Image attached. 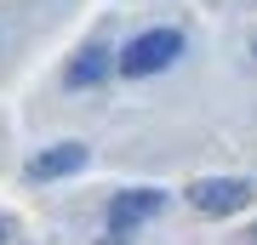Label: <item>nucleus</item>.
<instances>
[{
	"label": "nucleus",
	"mask_w": 257,
	"mask_h": 245,
	"mask_svg": "<svg viewBox=\"0 0 257 245\" xmlns=\"http://www.w3.org/2000/svg\"><path fill=\"white\" fill-rule=\"evenodd\" d=\"M177 57H183V35L177 29H149V35H138L120 52V74H132V80H143V74H160L172 69Z\"/></svg>",
	"instance_id": "f257e3e1"
},
{
	"label": "nucleus",
	"mask_w": 257,
	"mask_h": 245,
	"mask_svg": "<svg viewBox=\"0 0 257 245\" xmlns=\"http://www.w3.org/2000/svg\"><path fill=\"white\" fill-rule=\"evenodd\" d=\"M251 200V182L246 177H200L189 188V205L200 211V217H229V211H240Z\"/></svg>",
	"instance_id": "f03ea898"
},
{
	"label": "nucleus",
	"mask_w": 257,
	"mask_h": 245,
	"mask_svg": "<svg viewBox=\"0 0 257 245\" xmlns=\"http://www.w3.org/2000/svg\"><path fill=\"white\" fill-rule=\"evenodd\" d=\"M166 205V194L160 188H132V194H114V205H109V239H132V228H143L155 211Z\"/></svg>",
	"instance_id": "7ed1b4c3"
},
{
	"label": "nucleus",
	"mask_w": 257,
	"mask_h": 245,
	"mask_svg": "<svg viewBox=\"0 0 257 245\" xmlns=\"http://www.w3.org/2000/svg\"><path fill=\"white\" fill-rule=\"evenodd\" d=\"M92 160L80 143H57V148H46V154H35L29 160V182H57V177H74L80 165Z\"/></svg>",
	"instance_id": "20e7f679"
},
{
	"label": "nucleus",
	"mask_w": 257,
	"mask_h": 245,
	"mask_svg": "<svg viewBox=\"0 0 257 245\" xmlns=\"http://www.w3.org/2000/svg\"><path fill=\"white\" fill-rule=\"evenodd\" d=\"M103 74H109V52H103V46H86V52H74V63L63 69V80L80 91V86H97Z\"/></svg>",
	"instance_id": "39448f33"
},
{
	"label": "nucleus",
	"mask_w": 257,
	"mask_h": 245,
	"mask_svg": "<svg viewBox=\"0 0 257 245\" xmlns=\"http://www.w3.org/2000/svg\"><path fill=\"white\" fill-rule=\"evenodd\" d=\"M251 239H257V228H251Z\"/></svg>",
	"instance_id": "423d86ee"
}]
</instances>
